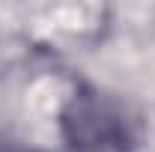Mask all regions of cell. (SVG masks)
Returning <instances> with one entry per match:
<instances>
[{
	"label": "cell",
	"mask_w": 155,
	"mask_h": 152,
	"mask_svg": "<svg viewBox=\"0 0 155 152\" xmlns=\"http://www.w3.org/2000/svg\"><path fill=\"white\" fill-rule=\"evenodd\" d=\"M60 128L69 152H128L134 146V122L125 104L96 87L69 98Z\"/></svg>",
	"instance_id": "6da1fadb"
},
{
	"label": "cell",
	"mask_w": 155,
	"mask_h": 152,
	"mask_svg": "<svg viewBox=\"0 0 155 152\" xmlns=\"http://www.w3.org/2000/svg\"><path fill=\"white\" fill-rule=\"evenodd\" d=\"M0 152H33V149H18V146H0Z\"/></svg>",
	"instance_id": "7a4b0ae2"
}]
</instances>
